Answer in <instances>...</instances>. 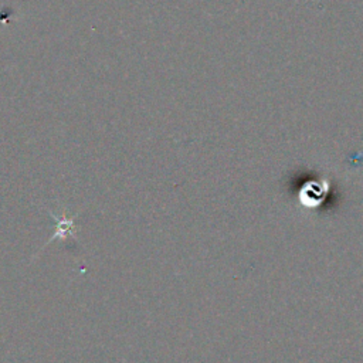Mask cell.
<instances>
[{"label": "cell", "mask_w": 363, "mask_h": 363, "mask_svg": "<svg viewBox=\"0 0 363 363\" xmlns=\"http://www.w3.org/2000/svg\"><path fill=\"white\" fill-rule=\"evenodd\" d=\"M50 214H51L52 220L55 221V228H54L52 237L47 241L45 245L51 244V242L55 241V240L64 242L68 237L77 238V237H75V217H77V214H74V216H71V217L67 214V211H62V214H60V216H55V214L51 213V211H50ZM45 245H44V247H45ZM44 247H43V248H44Z\"/></svg>", "instance_id": "obj_1"}, {"label": "cell", "mask_w": 363, "mask_h": 363, "mask_svg": "<svg viewBox=\"0 0 363 363\" xmlns=\"http://www.w3.org/2000/svg\"><path fill=\"white\" fill-rule=\"evenodd\" d=\"M326 190H328L326 184H316L315 182H311L302 187L299 197L305 206L313 207L322 201L320 197L325 196Z\"/></svg>", "instance_id": "obj_2"}]
</instances>
